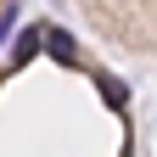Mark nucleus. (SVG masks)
Masks as SVG:
<instances>
[{
    "mask_svg": "<svg viewBox=\"0 0 157 157\" xmlns=\"http://www.w3.org/2000/svg\"><path fill=\"white\" fill-rule=\"evenodd\" d=\"M45 51L56 56V62H78V51H73V39H67L62 28H45Z\"/></svg>",
    "mask_w": 157,
    "mask_h": 157,
    "instance_id": "1",
    "label": "nucleus"
},
{
    "mask_svg": "<svg viewBox=\"0 0 157 157\" xmlns=\"http://www.w3.org/2000/svg\"><path fill=\"white\" fill-rule=\"evenodd\" d=\"M39 45H45V28H23V39H17V51H11V62H28Z\"/></svg>",
    "mask_w": 157,
    "mask_h": 157,
    "instance_id": "2",
    "label": "nucleus"
}]
</instances>
